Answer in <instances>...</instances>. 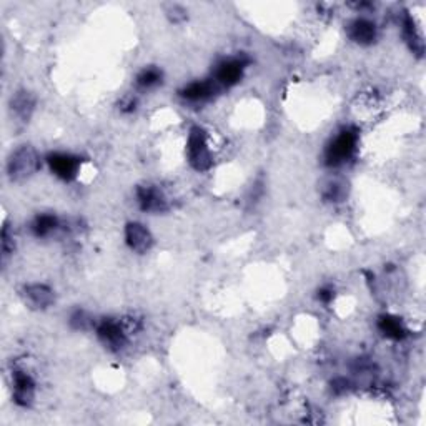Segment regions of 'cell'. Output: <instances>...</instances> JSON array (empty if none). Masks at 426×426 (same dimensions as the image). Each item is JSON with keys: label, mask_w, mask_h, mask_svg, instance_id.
Listing matches in <instances>:
<instances>
[{"label": "cell", "mask_w": 426, "mask_h": 426, "mask_svg": "<svg viewBox=\"0 0 426 426\" xmlns=\"http://www.w3.org/2000/svg\"><path fill=\"white\" fill-rule=\"evenodd\" d=\"M187 152H188V160H190L191 167L195 170H209L212 167V155H210L209 145H207V138L205 133H203L202 129L198 127H194L190 132V137H188V145H187Z\"/></svg>", "instance_id": "6da1fadb"}, {"label": "cell", "mask_w": 426, "mask_h": 426, "mask_svg": "<svg viewBox=\"0 0 426 426\" xmlns=\"http://www.w3.org/2000/svg\"><path fill=\"white\" fill-rule=\"evenodd\" d=\"M40 167L37 152L32 147H22L14 153L9 162V175L12 180H22L36 174Z\"/></svg>", "instance_id": "7a4b0ae2"}, {"label": "cell", "mask_w": 426, "mask_h": 426, "mask_svg": "<svg viewBox=\"0 0 426 426\" xmlns=\"http://www.w3.org/2000/svg\"><path fill=\"white\" fill-rule=\"evenodd\" d=\"M356 140H358V137H356V133L351 132V130L341 132L340 135L330 144V147L326 148V163L332 165V167H336V165L347 162V160L353 155V152H355Z\"/></svg>", "instance_id": "3957f363"}, {"label": "cell", "mask_w": 426, "mask_h": 426, "mask_svg": "<svg viewBox=\"0 0 426 426\" xmlns=\"http://www.w3.org/2000/svg\"><path fill=\"white\" fill-rule=\"evenodd\" d=\"M47 162L51 165L53 174L62 180H74L79 174L80 159L68 155V153H52V155H49Z\"/></svg>", "instance_id": "277c9868"}, {"label": "cell", "mask_w": 426, "mask_h": 426, "mask_svg": "<svg viewBox=\"0 0 426 426\" xmlns=\"http://www.w3.org/2000/svg\"><path fill=\"white\" fill-rule=\"evenodd\" d=\"M245 60L241 59H232L226 62L218 65L217 72H215V82L220 83L224 87H232L240 82L241 75H243Z\"/></svg>", "instance_id": "5b68a950"}, {"label": "cell", "mask_w": 426, "mask_h": 426, "mask_svg": "<svg viewBox=\"0 0 426 426\" xmlns=\"http://www.w3.org/2000/svg\"><path fill=\"white\" fill-rule=\"evenodd\" d=\"M34 391L36 383L32 376L24 371H15L14 373V400L18 406H30L34 401Z\"/></svg>", "instance_id": "8992f818"}, {"label": "cell", "mask_w": 426, "mask_h": 426, "mask_svg": "<svg viewBox=\"0 0 426 426\" xmlns=\"http://www.w3.org/2000/svg\"><path fill=\"white\" fill-rule=\"evenodd\" d=\"M125 239L129 247L138 253H145L150 250L153 239L147 228L140 224H129L125 228Z\"/></svg>", "instance_id": "52a82bcc"}, {"label": "cell", "mask_w": 426, "mask_h": 426, "mask_svg": "<svg viewBox=\"0 0 426 426\" xmlns=\"http://www.w3.org/2000/svg\"><path fill=\"white\" fill-rule=\"evenodd\" d=\"M97 333L98 338H101L107 347L112 348V350H118V348H122L125 345V328L124 325L117 323V321L105 320L101 326H98Z\"/></svg>", "instance_id": "ba28073f"}, {"label": "cell", "mask_w": 426, "mask_h": 426, "mask_svg": "<svg viewBox=\"0 0 426 426\" xmlns=\"http://www.w3.org/2000/svg\"><path fill=\"white\" fill-rule=\"evenodd\" d=\"M137 198L145 212H165L168 209L167 200L155 187H140L137 190Z\"/></svg>", "instance_id": "9c48e42d"}, {"label": "cell", "mask_w": 426, "mask_h": 426, "mask_svg": "<svg viewBox=\"0 0 426 426\" xmlns=\"http://www.w3.org/2000/svg\"><path fill=\"white\" fill-rule=\"evenodd\" d=\"M348 34L355 42L362 45H368L375 40L376 37V29L370 21H364V18H358V21L351 22Z\"/></svg>", "instance_id": "30bf717a"}, {"label": "cell", "mask_w": 426, "mask_h": 426, "mask_svg": "<svg viewBox=\"0 0 426 426\" xmlns=\"http://www.w3.org/2000/svg\"><path fill=\"white\" fill-rule=\"evenodd\" d=\"M25 298L36 308H47L53 302V293L45 285H29L25 287Z\"/></svg>", "instance_id": "8fae6325"}, {"label": "cell", "mask_w": 426, "mask_h": 426, "mask_svg": "<svg viewBox=\"0 0 426 426\" xmlns=\"http://www.w3.org/2000/svg\"><path fill=\"white\" fill-rule=\"evenodd\" d=\"M213 92H215V83L209 80V82L190 83L187 88H183L182 95L187 98V101L198 102V101H205V98H209Z\"/></svg>", "instance_id": "7c38bea8"}, {"label": "cell", "mask_w": 426, "mask_h": 426, "mask_svg": "<svg viewBox=\"0 0 426 426\" xmlns=\"http://www.w3.org/2000/svg\"><path fill=\"white\" fill-rule=\"evenodd\" d=\"M378 326L380 330H382L383 335H386L388 338L401 340L405 338L406 335L405 326H403L401 321L395 317H382L378 321Z\"/></svg>", "instance_id": "4fadbf2b"}, {"label": "cell", "mask_w": 426, "mask_h": 426, "mask_svg": "<svg viewBox=\"0 0 426 426\" xmlns=\"http://www.w3.org/2000/svg\"><path fill=\"white\" fill-rule=\"evenodd\" d=\"M34 105H36V101H34V97L29 92H18V94H15V97L12 98V110L18 115V117L24 118V120L30 117Z\"/></svg>", "instance_id": "5bb4252c"}, {"label": "cell", "mask_w": 426, "mask_h": 426, "mask_svg": "<svg viewBox=\"0 0 426 426\" xmlns=\"http://www.w3.org/2000/svg\"><path fill=\"white\" fill-rule=\"evenodd\" d=\"M57 226H59V220H57V217L44 213V215H38L36 220H34L32 230L37 237H47V235H51Z\"/></svg>", "instance_id": "9a60e30c"}, {"label": "cell", "mask_w": 426, "mask_h": 426, "mask_svg": "<svg viewBox=\"0 0 426 426\" xmlns=\"http://www.w3.org/2000/svg\"><path fill=\"white\" fill-rule=\"evenodd\" d=\"M162 80V74L157 68H145L140 75L137 77V83L140 87H152Z\"/></svg>", "instance_id": "2e32d148"}, {"label": "cell", "mask_w": 426, "mask_h": 426, "mask_svg": "<svg viewBox=\"0 0 426 426\" xmlns=\"http://www.w3.org/2000/svg\"><path fill=\"white\" fill-rule=\"evenodd\" d=\"M90 323H92L90 318H88L83 312H77L74 317H72V325H74L75 328H79V330L88 328V326H90Z\"/></svg>", "instance_id": "e0dca14e"}, {"label": "cell", "mask_w": 426, "mask_h": 426, "mask_svg": "<svg viewBox=\"0 0 426 426\" xmlns=\"http://www.w3.org/2000/svg\"><path fill=\"white\" fill-rule=\"evenodd\" d=\"M318 298H320L321 302L328 303L333 298V290L332 289H321L320 291H318Z\"/></svg>", "instance_id": "ac0fdd59"}]
</instances>
